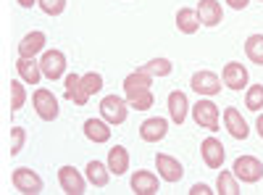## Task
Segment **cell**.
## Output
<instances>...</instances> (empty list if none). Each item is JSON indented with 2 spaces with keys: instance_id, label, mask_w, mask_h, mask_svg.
<instances>
[{
  "instance_id": "8992f818",
  "label": "cell",
  "mask_w": 263,
  "mask_h": 195,
  "mask_svg": "<svg viewBox=\"0 0 263 195\" xmlns=\"http://www.w3.org/2000/svg\"><path fill=\"white\" fill-rule=\"evenodd\" d=\"M190 87H192L197 95H200V98H213V95L221 93V79H218L216 72L203 69V72H195V74H192Z\"/></svg>"
},
{
  "instance_id": "d6a6232c",
  "label": "cell",
  "mask_w": 263,
  "mask_h": 195,
  "mask_svg": "<svg viewBox=\"0 0 263 195\" xmlns=\"http://www.w3.org/2000/svg\"><path fill=\"white\" fill-rule=\"evenodd\" d=\"M153 103H156V98H153V93H147L145 98H137V100H132L129 105L135 108V111H147V108H150Z\"/></svg>"
},
{
  "instance_id": "ac0fdd59",
  "label": "cell",
  "mask_w": 263,
  "mask_h": 195,
  "mask_svg": "<svg viewBox=\"0 0 263 195\" xmlns=\"http://www.w3.org/2000/svg\"><path fill=\"white\" fill-rule=\"evenodd\" d=\"M129 185H132V192L135 195H156L161 190L158 177L153 174V171H135Z\"/></svg>"
},
{
  "instance_id": "4316f807",
  "label": "cell",
  "mask_w": 263,
  "mask_h": 195,
  "mask_svg": "<svg viewBox=\"0 0 263 195\" xmlns=\"http://www.w3.org/2000/svg\"><path fill=\"white\" fill-rule=\"evenodd\" d=\"M24 79H13L11 82V111L16 114V111H21L24 108V103H27V87H24Z\"/></svg>"
},
{
  "instance_id": "e575fe53",
  "label": "cell",
  "mask_w": 263,
  "mask_h": 195,
  "mask_svg": "<svg viewBox=\"0 0 263 195\" xmlns=\"http://www.w3.org/2000/svg\"><path fill=\"white\" fill-rule=\"evenodd\" d=\"M227 6L234 8V11H245L250 6V0H227Z\"/></svg>"
},
{
  "instance_id": "9a60e30c",
  "label": "cell",
  "mask_w": 263,
  "mask_h": 195,
  "mask_svg": "<svg viewBox=\"0 0 263 195\" xmlns=\"http://www.w3.org/2000/svg\"><path fill=\"white\" fill-rule=\"evenodd\" d=\"M45 42H48V37H45V32H40V29L24 34L21 42H18V58H34L37 53L45 50Z\"/></svg>"
},
{
  "instance_id": "1f68e13d",
  "label": "cell",
  "mask_w": 263,
  "mask_h": 195,
  "mask_svg": "<svg viewBox=\"0 0 263 195\" xmlns=\"http://www.w3.org/2000/svg\"><path fill=\"white\" fill-rule=\"evenodd\" d=\"M48 16H61L66 11V0H40L37 3Z\"/></svg>"
},
{
  "instance_id": "603a6c76",
  "label": "cell",
  "mask_w": 263,
  "mask_h": 195,
  "mask_svg": "<svg viewBox=\"0 0 263 195\" xmlns=\"http://www.w3.org/2000/svg\"><path fill=\"white\" fill-rule=\"evenodd\" d=\"M84 177H87V182L95 185V187H105V185H108V180H111V169H108V164L90 161V164H87Z\"/></svg>"
},
{
  "instance_id": "4fadbf2b",
  "label": "cell",
  "mask_w": 263,
  "mask_h": 195,
  "mask_svg": "<svg viewBox=\"0 0 263 195\" xmlns=\"http://www.w3.org/2000/svg\"><path fill=\"white\" fill-rule=\"evenodd\" d=\"M166 135H168V121L161 116H150L140 124V137L145 143H161Z\"/></svg>"
},
{
  "instance_id": "d4e9b609",
  "label": "cell",
  "mask_w": 263,
  "mask_h": 195,
  "mask_svg": "<svg viewBox=\"0 0 263 195\" xmlns=\"http://www.w3.org/2000/svg\"><path fill=\"white\" fill-rule=\"evenodd\" d=\"M140 69H142V72H147L153 79H156V77H168V74L174 72V63H171L168 58H153V61L142 63Z\"/></svg>"
},
{
  "instance_id": "484cf974",
  "label": "cell",
  "mask_w": 263,
  "mask_h": 195,
  "mask_svg": "<svg viewBox=\"0 0 263 195\" xmlns=\"http://www.w3.org/2000/svg\"><path fill=\"white\" fill-rule=\"evenodd\" d=\"M239 180L234 177V171H221L218 174V180H216V192L218 195H239V185H237Z\"/></svg>"
},
{
  "instance_id": "6da1fadb",
  "label": "cell",
  "mask_w": 263,
  "mask_h": 195,
  "mask_svg": "<svg viewBox=\"0 0 263 195\" xmlns=\"http://www.w3.org/2000/svg\"><path fill=\"white\" fill-rule=\"evenodd\" d=\"M192 119L197 127L208 129V132H218L221 129V111H218V105L211 98H200L192 105Z\"/></svg>"
},
{
  "instance_id": "3957f363",
  "label": "cell",
  "mask_w": 263,
  "mask_h": 195,
  "mask_svg": "<svg viewBox=\"0 0 263 195\" xmlns=\"http://www.w3.org/2000/svg\"><path fill=\"white\" fill-rule=\"evenodd\" d=\"M232 171H234V177L242 182V185H255V182L263 180V164L255 156H239L234 161Z\"/></svg>"
},
{
  "instance_id": "7a4b0ae2",
  "label": "cell",
  "mask_w": 263,
  "mask_h": 195,
  "mask_svg": "<svg viewBox=\"0 0 263 195\" xmlns=\"http://www.w3.org/2000/svg\"><path fill=\"white\" fill-rule=\"evenodd\" d=\"M129 108H132L129 100H124L121 95H105V98L100 100V116L111 124V127H119V124L126 121Z\"/></svg>"
},
{
  "instance_id": "e0dca14e",
  "label": "cell",
  "mask_w": 263,
  "mask_h": 195,
  "mask_svg": "<svg viewBox=\"0 0 263 195\" xmlns=\"http://www.w3.org/2000/svg\"><path fill=\"white\" fill-rule=\"evenodd\" d=\"M224 124H227V132L234 137V140H248V135H250V127H248V121L242 119V114L237 111V108H227L224 111Z\"/></svg>"
},
{
  "instance_id": "52a82bcc",
  "label": "cell",
  "mask_w": 263,
  "mask_h": 195,
  "mask_svg": "<svg viewBox=\"0 0 263 195\" xmlns=\"http://www.w3.org/2000/svg\"><path fill=\"white\" fill-rule=\"evenodd\" d=\"M11 182H13V187L18 192H24V195H37V192H42V187H45V185H42V177L37 174V171L27 169V166L13 169Z\"/></svg>"
},
{
  "instance_id": "8d00e7d4",
  "label": "cell",
  "mask_w": 263,
  "mask_h": 195,
  "mask_svg": "<svg viewBox=\"0 0 263 195\" xmlns=\"http://www.w3.org/2000/svg\"><path fill=\"white\" fill-rule=\"evenodd\" d=\"M16 3L21 6V8H32V6H37L40 0H16Z\"/></svg>"
},
{
  "instance_id": "2e32d148",
  "label": "cell",
  "mask_w": 263,
  "mask_h": 195,
  "mask_svg": "<svg viewBox=\"0 0 263 195\" xmlns=\"http://www.w3.org/2000/svg\"><path fill=\"white\" fill-rule=\"evenodd\" d=\"M63 95H66V100H71L74 105H87V100H90V95H87L79 74H66V79H63Z\"/></svg>"
},
{
  "instance_id": "44dd1931",
  "label": "cell",
  "mask_w": 263,
  "mask_h": 195,
  "mask_svg": "<svg viewBox=\"0 0 263 195\" xmlns=\"http://www.w3.org/2000/svg\"><path fill=\"white\" fill-rule=\"evenodd\" d=\"M108 169H111V174L121 177L129 171V150L124 145H114L111 150H108Z\"/></svg>"
},
{
  "instance_id": "9c48e42d",
  "label": "cell",
  "mask_w": 263,
  "mask_h": 195,
  "mask_svg": "<svg viewBox=\"0 0 263 195\" xmlns=\"http://www.w3.org/2000/svg\"><path fill=\"white\" fill-rule=\"evenodd\" d=\"M221 82L227 84L229 90H234V93H242V90L248 87L250 77H248V69L242 66V63L229 61L227 66H224V72H221Z\"/></svg>"
},
{
  "instance_id": "d6986e66",
  "label": "cell",
  "mask_w": 263,
  "mask_h": 195,
  "mask_svg": "<svg viewBox=\"0 0 263 195\" xmlns=\"http://www.w3.org/2000/svg\"><path fill=\"white\" fill-rule=\"evenodd\" d=\"M84 137L95 143V145H103L111 140V124H108L103 116L100 119H87L84 121Z\"/></svg>"
},
{
  "instance_id": "836d02e7",
  "label": "cell",
  "mask_w": 263,
  "mask_h": 195,
  "mask_svg": "<svg viewBox=\"0 0 263 195\" xmlns=\"http://www.w3.org/2000/svg\"><path fill=\"white\" fill-rule=\"evenodd\" d=\"M190 195H213V190L208 185H203V182H197V185H192Z\"/></svg>"
},
{
  "instance_id": "d590c367",
  "label": "cell",
  "mask_w": 263,
  "mask_h": 195,
  "mask_svg": "<svg viewBox=\"0 0 263 195\" xmlns=\"http://www.w3.org/2000/svg\"><path fill=\"white\" fill-rule=\"evenodd\" d=\"M255 132H258L260 140H263V114H258V119H255Z\"/></svg>"
},
{
  "instance_id": "5b68a950",
  "label": "cell",
  "mask_w": 263,
  "mask_h": 195,
  "mask_svg": "<svg viewBox=\"0 0 263 195\" xmlns=\"http://www.w3.org/2000/svg\"><path fill=\"white\" fill-rule=\"evenodd\" d=\"M150 87H153V77L147 72H142V69L126 74V79H124V95H126L129 103L137 100V98H145L147 93H153Z\"/></svg>"
},
{
  "instance_id": "7402d4cb",
  "label": "cell",
  "mask_w": 263,
  "mask_h": 195,
  "mask_svg": "<svg viewBox=\"0 0 263 195\" xmlns=\"http://www.w3.org/2000/svg\"><path fill=\"white\" fill-rule=\"evenodd\" d=\"M16 72L27 84H40V79L45 77L42 69H40V61H34V58H18L16 61Z\"/></svg>"
},
{
  "instance_id": "8fae6325",
  "label": "cell",
  "mask_w": 263,
  "mask_h": 195,
  "mask_svg": "<svg viewBox=\"0 0 263 195\" xmlns=\"http://www.w3.org/2000/svg\"><path fill=\"white\" fill-rule=\"evenodd\" d=\"M156 169H158V177L163 182H179L184 177V166L179 164V158H174L168 153H158L156 156Z\"/></svg>"
},
{
  "instance_id": "f1b7e54d",
  "label": "cell",
  "mask_w": 263,
  "mask_h": 195,
  "mask_svg": "<svg viewBox=\"0 0 263 195\" xmlns=\"http://www.w3.org/2000/svg\"><path fill=\"white\" fill-rule=\"evenodd\" d=\"M245 108H248V111H255V114L263 108V84H250V87H248Z\"/></svg>"
},
{
  "instance_id": "f546056e",
  "label": "cell",
  "mask_w": 263,
  "mask_h": 195,
  "mask_svg": "<svg viewBox=\"0 0 263 195\" xmlns=\"http://www.w3.org/2000/svg\"><path fill=\"white\" fill-rule=\"evenodd\" d=\"M82 84H84V90H87V95H98L100 90H103V74H98V72H87V74H82Z\"/></svg>"
},
{
  "instance_id": "30bf717a",
  "label": "cell",
  "mask_w": 263,
  "mask_h": 195,
  "mask_svg": "<svg viewBox=\"0 0 263 195\" xmlns=\"http://www.w3.org/2000/svg\"><path fill=\"white\" fill-rule=\"evenodd\" d=\"M200 156H203V164L208 169H221L224 166V158H227L224 143L218 140V137H205L200 143Z\"/></svg>"
},
{
  "instance_id": "83f0119b",
  "label": "cell",
  "mask_w": 263,
  "mask_h": 195,
  "mask_svg": "<svg viewBox=\"0 0 263 195\" xmlns=\"http://www.w3.org/2000/svg\"><path fill=\"white\" fill-rule=\"evenodd\" d=\"M245 53L253 63L263 66V34H250L248 42H245Z\"/></svg>"
},
{
  "instance_id": "277c9868",
  "label": "cell",
  "mask_w": 263,
  "mask_h": 195,
  "mask_svg": "<svg viewBox=\"0 0 263 195\" xmlns=\"http://www.w3.org/2000/svg\"><path fill=\"white\" fill-rule=\"evenodd\" d=\"M32 105H34V111L42 121H55L58 114H61V108H58V98L48 90V87H37L34 95H32Z\"/></svg>"
},
{
  "instance_id": "cb8c5ba5",
  "label": "cell",
  "mask_w": 263,
  "mask_h": 195,
  "mask_svg": "<svg viewBox=\"0 0 263 195\" xmlns=\"http://www.w3.org/2000/svg\"><path fill=\"white\" fill-rule=\"evenodd\" d=\"M177 29L182 34H195L197 29H200V19H197L195 8H179L177 11Z\"/></svg>"
},
{
  "instance_id": "ba28073f",
  "label": "cell",
  "mask_w": 263,
  "mask_h": 195,
  "mask_svg": "<svg viewBox=\"0 0 263 195\" xmlns=\"http://www.w3.org/2000/svg\"><path fill=\"white\" fill-rule=\"evenodd\" d=\"M40 69H42V74H45V79H50V82L66 77V53L55 50V48L45 50L42 58H40Z\"/></svg>"
},
{
  "instance_id": "4dcf8cb0",
  "label": "cell",
  "mask_w": 263,
  "mask_h": 195,
  "mask_svg": "<svg viewBox=\"0 0 263 195\" xmlns=\"http://www.w3.org/2000/svg\"><path fill=\"white\" fill-rule=\"evenodd\" d=\"M27 143V129L24 127H11V156H18Z\"/></svg>"
},
{
  "instance_id": "5bb4252c",
  "label": "cell",
  "mask_w": 263,
  "mask_h": 195,
  "mask_svg": "<svg viewBox=\"0 0 263 195\" xmlns=\"http://www.w3.org/2000/svg\"><path fill=\"white\" fill-rule=\"evenodd\" d=\"M195 11H197V19H200L203 27H218L224 21V11H221L218 0H200Z\"/></svg>"
},
{
  "instance_id": "7c38bea8",
  "label": "cell",
  "mask_w": 263,
  "mask_h": 195,
  "mask_svg": "<svg viewBox=\"0 0 263 195\" xmlns=\"http://www.w3.org/2000/svg\"><path fill=\"white\" fill-rule=\"evenodd\" d=\"M58 182H61L63 192H69V195H84L87 192V177H82L74 166H61L58 169Z\"/></svg>"
},
{
  "instance_id": "ffe728a7",
  "label": "cell",
  "mask_w": 263,
  "mask_h": 195,
  "mask_svg": "<svg viewBox=\"0 0 263 195\" xmlns=\"http://www.w3.org/2000/svg\"><path fill=\"white\" fill-rule=\"evenodd\" d=\"M187 111H190V100H187V95H184L182 90L168 93V116H171V121L177 124V127H182L184 119H187Z\"/></svg>"
}]
</instances>
